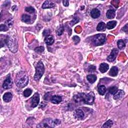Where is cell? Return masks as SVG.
Masks as SVG:
<instances>
[{
	"label": "cell",
	"instance_id": "1",
	"mask_svg": "<svg viewBox=\"0 0 128 128\" xmlns=\"http://www.w3.org/2000/svg\"><path fill=\"white\" fill-rule=\"evenodd\" d=\"M76 102H81L88 105H93L95 100V94L93 92L88 94L79 93L74 97Z\"/></svg>",
	"mask_w": 128,
	"mask_h": 128
},
{
	"label": "cell",
	"instance_id": "2",
	"mask_svg": "<svg viewBox=\"0 0 128 128\" xmlns=\"http://www.w3.org/2000/svg\"><path fill=\"white\" fill-rule=\"evenodd\" d=\"M29 82V77L25 72H19L16 76L15 83L18 87L23 88L27 86Z\"/></svg>",
	"mask_w": 128,
	"mask_h": 128
},
{
	"label": "cell",
	"instance_id": "3",
	"mask_svg": "<svg viewBox=\"0 0 128 128\" xmlns=\"http://www.w3.org/2000/svg\"><path fill=\"white\" fill-rule=\"evenodd\" d=\"M6 44L13 53H16L18 51V42L15 37L7 36Z\"/></svg>",
	"mask_w": 128,
	"mask_h": 128
},
{
	"label": "cell",
	"instance_id": "4",
	"mask_svg": "<svg viewBox=\"0 0 128 128\" xmlns=\"http://www.w3.org/2000/svg\"><path fill=\"white\" fill-rule=\"evenodd\" d=\"M45 72V67L43 62L40 61L36 67V73L34 76V80L36 81H39Z\"/></svg>",
	"mask_w": 128,
	"mask_h": 128
},
{
	"label": "cell",
	"instance_id": "5",
	"mask_svg": "<svg viewBox=\"0 0 128 128\" xmlns=\"http://www.w3.org/2000/svg\"><path fill=\"white\" fill-rule=\"evenodd\" d=\"M92 42L95 46H101L106 42V35L104 34H98L92 38Z\"/></svg>",
	"mask_w": 128,
	"mask_h": 128
},
{
	"label": "cell",
	"instance_id": "6",
	"mask_svg": "<svg viewBox=\"0 0 128 128\" xmlns=\"http://www.w3.org/2000/svg\"><path fill=\"white\" fill-rule=\"evenodd\" d=\"M40 102V95L38 93H36L30 99V103L32 108H35Z\"/></svg>",
	"mask_w": 128,
	"mask_h": 128
},
{
	"label": "cell",
	"instance_id": "7",
	"mask_svg": "<svg viewBox=\"0 0 128 128\" xmlns=\"http://www.w3.org/2000/svg\"><path fill=\"white\" fill-rule=\"evenodd\" d=\"M12 84H13V82L11 79L10 75L9 74V75H8V76L7 77L6 79L4 81V83L3 84V88L5 90L9 89L12 88Z\"/></svg>",
	"mask_w": 128,
	"mask_h": 128
},
{
	"label": "cell",
	"instance_id": "8",
	"mask_svg": "<svg viewBox=\"0 0 128 128\" xmlns=\"http://www.w3.org/2000/svg\"><path fill=\"white\" fill-rule=\"evenodd\" d=\"M118 53H119V50L117 49L116 48L113 49L111 52V53L108 57L107 59V60L110 62H113L116 59L117 56L118 54Z\"/></svg>",
	"mask_w": 128,
	"mask_h": 128
},
{
	"label": "cell",
	"instance_id": "9",
	"mask_svg": "<svg viewBox=\"0 0 128 128\" xmlns=\"http://www.w3.org/2000/svg\"><path fill=\"white\" fill-rule=\"evenodd\" d=\"M74 116L78 119H83L84 118L85 114L81 109H77L74 113Z\"/></svg>",
	"mask_w": 128,
	"mask_h": 128
},
{
	"label": "cell",
	"instance_id": "10",
	"mask_svg": "<svg viewBox=\"0 0 128 128\" xmlns=\"http://www.w3.org/2000/svg\"><path fill=\"white\" fill-rule=\"evenodd\" d=\"M55 7V4L50 1H46L42 5V8L43 9H50Z\"/></svg>",
	"mask_w": 128,
	"mask_h": 128
},
{
	"label": "cell",
	"instance_id": "11",
	"mask_svg": "<svg viewBox=\"0 0 128 128\" xmlns=\"http://www.w3.org/2000/svg\"><path fill=\"white\" fill-rule=\"evenodd\" d=\"M91 17L94 19L98 18L101 15V12L98 9H93L91 12Z\"/></svg>",
	"mask_w": 128,
	"mask_h": 128
},
{
	"label": "cell",
	"instance_id": "12",
	"mask_svg": "<svg viewBox=\"0 0 128 128\" xmlns=\"http://www.w3.org/2000/svg\"><path fill=\"white\" fill-rule=\"evenodd\" d=\"M51 100L52 103L54 104H58L60 103L61 102L62 100V98L61 96H53L52 97L51 99Z\"/></svg>",
	"mask_w": 128,
	"mask_h": 128
},
{
	"label": "cell",
	"instance_id": "13",
	"mask_svg": "<svg viewBox=\"0 0 128 128\" xmlns=\"http://www.w3.org/2000/svg\"><path fill=\"white\" fill-rule=\"evenodd\" d=\"M45 41L47 45L49 46L52 45V44H54V43L55 42L54 38L52 35H48L46 37Z\"/></svg>",
	"mask_w": 128,
	"mask_h": 128
},
{
	"label": "cell",
	"instance_id": "14",
	"mask_svg": "<svg viewBox=\"0 0 128 128\" xmlns=\"http://www.w3.org/2000/svg\"><path fill=\"white\" fill-rule=\"evenodd\" d=\"M109 69V66L108 64L106 63H102L100 66L99 70L102 73H106Z\"/></svg>",
	"mask_w": 128,
	"mask_h": 128
},
{
	"label": "cell",
	"instance_id": "15",
	"mask_svg": "<svg viewBox=\"0 0 128 128\" xmlns=\"http://www.w3.org/2000/svg\"><path fill=\"white\" fill-rule=\"evenodd\" d=\"M13 98V95L12 94L10 93V92H8V93H5L3 96V100L5 102L8 103L10 102Z\"/></svg>",
	"mask_w": 128,
	"mask_h": 128
},
{
	"label": "cell",
	"instance_id": "16",
	"mask_svg": "<svg viewBox=\"0 0 128 128\" xmlns=\"http://www.w3.org/2000/svg\"><path fill=\"white\" fill-rule=\"evenodd\" d=\"M116 13L115 11L113 10H109L106 13L107 18L109 19H112L115 17Z\"/></svg>",
	"mask_w": 128,
	"mask_h": 128
},
{
	"label": "cell",
	"instance_id": "17",
	"mask_svg": "<svg viewBox=\"0 0 128 128\" xmlns=\"http://www.w3.org/2000/svg\"><path fill=\"white\" fill-rule=\"evenodd\" d=\"M125 92L123 90H118L116 93L114 95V99L115 100H118L121 98H122Z\"/></svg>",
	"mask_w": 128,
	"mask_h": 128
},
{
	"label": "cell",
	"instance_id": "18",
	"mask_svg": "<svg viewBox=\"0 0 128 128\" xmlns=\"http://www.w3.org/2000/svg\"><path fill=\"white\" fill-rule=\"evenodd\" d=\"M118 72L119 70L118 68L116 66H114L111 69L109 72V75L110 76L112 77H116V76H117Z\"/></svg>",
	"mask_w": 128,
	"mask_h": 128
},
{
	"label": "cell",
	"instance_id": "19",
	"mask_svg": "<svg viewBox=\"0 0 128 128\" xmlns=\"http://www.w3.org/2000/svg\"><path fill=\"white\" fill-rule=\"evenodd\" d=\"M107 28L106 25L104 22L100 23L97 27V30L99 32H103L106 30Z\"/></svg>",
	"mask_w": 128,
	"mask_h": 128
},
{
	"label": "cell",
	"instance_id": "20",
	"mask_svg": "<svg viewBox=\"0 0 128 128\" xmlns=\"http://www.w3.org/2000/svg\"><path fill=\"white\" fill-rule=\"evenodd\" d=\"M117 22L116 21H112L109 22L107 24V28L109 30H111L112 29H114L117 25Z\"/></svg>",
	"mask_w": 128,
	"mask_h": 128
},
{
	"label": "cell",
	"instance_id": "21",
	"mask_svg": "<svg viewBox=\"0 0 128 128\" xmlns=\"http://www.w3.org/2000/svg\"><path fill=\"white\" fill-rule=\"evenodd\" d=\"M87 80L91 84L94 83L97 80V77L94 74H91L87 76Z\"/></svg>",
	"mask_w": 128,
	"mask_h": 128
},
{
	"label": "cell",
	"instance_id": "22",
	"mask_svg": "<svg viewBox=\"0 0 128 128\" xmlns=\"http://www.w3.org/2000/svg\"><path fill=\"white\" fill-rule=\"evenodd\" d=\"M99 94L101 95H104L106 93L107 89L106 88L104 85H101L100 86H99L98 87V89Z\"/></svg>",
	"mask_w": 128,
	"mask_h": 128
},
{
	"label": "cell",
	"instance_id": "23",
	"mask_svg": "<svg viewBox=\"0 0 128 128\" xmlns=\"http://www.w3.org/2000/svg\"><path fill=\"white\" fill-rule=\"evenodd\" d=\"M117 45L119 49H123L126 47V44L125 42L123 40H119L117 42Z\"/></svg>",
	"mask_w": 128,
	"mask_h": 128
},
{
	"label": "cell",
	"instance_id": "24",
	"mask_svg": "<svg viewBox=\"0 0 128 128\" xmlns=\"http://www.w3.org/2000/svg\"><path fill=\"white\" fill-rule=\"evenodd\" d=\"M22 20L25 23H29L31 21V17L27 14H24L22 16Z\"/></svg>",
	"mask_w": 128,
	"mask_h": 128
},
{
	"label": "cell",
	"instance_id": "25",
	"mask_svg": "<svg viewBox=\"0 0 128 128\" xmlns=\"http://www.w3.org/2000/svg\"><path fill=\"white\" fill-rule=\"evenodd\" d=\"M32 90L31 89H27L24 92V96L25 97H28L31 95L32 93Z\"/></svg>",
	"mask_w": 128,
	"mask_h": 128
},
{
	"label": "cell",
	"instance_id": "26",
	"mask_svg": "<svg viewBox=\"0 0 128 128\" xmlns=\"http://www.w3.org/2000/svg\"><path fill=\"white\" fill-rule=\"evenodd\" d=\"M113 124V122L111 120H108L102 126V128H111Z\"/></svg>",
	"mask_w": 128,
	"mask_h": 128
},
{
	"label": "cell",
	"instance_id": "27",
	"mask_svg": "<svg viewBox=\"0 0 128 128\" xmlns=\"http://www.w3.org/2000/svg\"><path fill=\"white\" fill-rule=\"evenodd\" d=\"M45 50V48L43 46H40L35 49V51L39 54H41Z\"/></svg>",
	"mask_w": 128,
	"mask_h": 128
},
{
	"label": "cell",
	"instance_id": "28",
	"mask_svg": "<svg viewBox=\"0 0 128 128\" xmlns=\"http://www.w3.org/2000/svg\"><path fill=\"white\" fill-rule=\"evenodd\" d=\"M118 88L117 87H115V86H114V87H111L109 89V93L112 94V95H114L116 92L117 91H118Z\"/></svg>",
	"mask_w": 128,
	"mask_h": 128
},
{
	"label": "cell",
	"instance_id": "29",
	"mask_svg": "<svg viewBox=\"0 0 128 128\" xmlns=\"http://www.w3.org/2000/svg\"><path fill=\"white\" fill-rule=\"evenodd\" d=\"M13 20L12 19H10L8 20H7L5 22V25L8 28L9 27H11L13 25Z\"/></svg>",
	"mask_w": 128,
	"mask_h": 128
},
{
	"label": "cell",
	"instance_id": "30",
	"mask_svg": "<svg viewBox=\"0 0 128 128\" xmlns=\"http://www.w3.org/2000/svg\"><path fill=\"white\" fill-rule=\"evenodd\" d=\"M64 30V28L62 26H61L60 27L57 29V34L58 35L61 36L63 34Z\"/></svg>",
	"mask_w": 128,
	"mask_h": 128
},
{
	"label": "cell",
	"instance_id": "31",
	"mask_svg": "<svg viewBox=\"0 0 128 128\" xmlns=\"http://www.w3.org/2000/svg\"><path fill=\"white\" fill-rule=\"evenodd\" d=\"M26 11L27 12H29V13H33L35 12V9L33 8L32 7H27L25 9Z\"/></svg>",
	"mask_w": 128,
	"mask_h": 128
},
{
	"label": "cell",
	"instance_id": "32",
	"mask_svg": "<svg viewBox=\"0 0 128 128\" xmlns=\"http://www.w3.org/2000/svg\"><path fill=\"white\" fill-rule=\"evenodd\" d=\"M9 28L7 27V26L5 24H1V27H0V31H7L8 30Z\"/></svg>",
	"mask_w": 128,
	"mask_h": 128
},
{
	"label": "cell",
	"instance_id": "33",
	"mask_svg": "<svg viewBox=\"0 0 128 128\" xmlns=\"http://www.w3.org/2000/svg\"><path fill=\"white\" fill-rule=\"evenodd\" d=\"M74 42L75 43V44H77L78 43H79L80 42V38L79 37L77 36H74L72 38Z\"/></svg>",
	"mask_w": 128,
	"mask_h": 128
},
{
	"label": "cell",
	"instance_id": "34",
	"mask_svg": "<svg viewBox=\"0 0 128 128\" xmlns=\"http://www.w3.org/2000/svg\"><path fill=\"white\" fill-rule=\"evenodd\" d=\"M79 22V19H78L77 17H76V18H74L73 20L70 22V24L71 26H73L76 23H78Z\"/></svg>",
	"mask_w": 128,
	"mask_h": 128
},
{
	"label": "cell",
	"instance_id": "35",
	"mask_svg": "<svg viewBox=\"0 0 128 128\" xmlns=\"http://www.w3.org/2000/svg\"><path fill=\"white\" fill-rule=\"evenodd\" d=\"M96 67L94 66H91L89 68V71L90 72H94V71H95L96 70Z\"/></svg>",
	"mask_w": 128,
	"mask_h": 128
},
{
	"label": "cell",
	"instance_id": "36",
	"mask_svg": "<svg viewBox=\"0 0 128 128\" xmlns=\"http://www.w3.org/2000/svg\"><path fill=\"white\" fill-rule=\"evenodd\" d=\"M50 30H45L44 31V32H43V35H44V36H46L47 37V36L49 35V34H50Z\"/></svg>",
	"mask_w": 128,
	"mask_h": 128
},
{
	"label": "cell",
	"instance_id": "37",
	"mask_svg": "<svg viewBox=\"0 0 128 128\" xmlns=\"http://www.w3.org/2000/svg\"><path fill=\"white\" fill-rule=\"evenodd\" d=\"M63 3L64 6H65V7H67L69 5V3L68 1H63Z\"/></svg>",
	"mask_w": 128,
	"mask_h": 128
}]
</instances>
